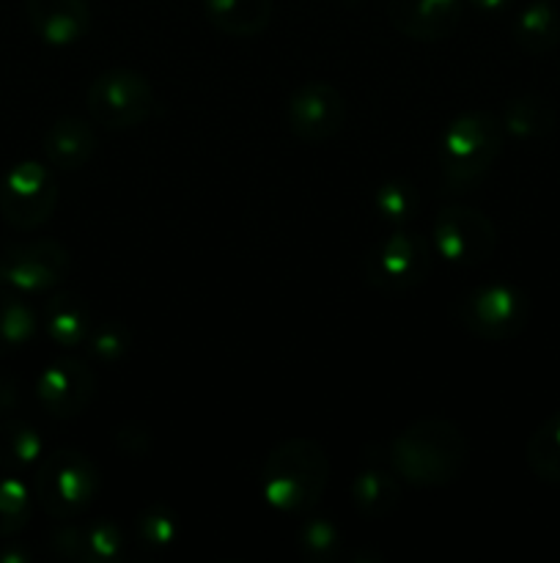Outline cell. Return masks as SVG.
Segmentation results:
<instances>
[{"label": "cell", "instance_id": "1", "mask_svg": "<svg viewBox=\"0 0 560 563\" xmlns=\"http://www.w3.org/2000/svg\"><path fill=\"white\" fill-rule=\"evenodd\" d=\"M470 445L456 423L423 418L401 429L388 445L390 471L412 487H448L464 473Z\"/></svg>", "mask_w": 560, "mask_h": 563}, {"label": "cell", "instance_id": "2", "mask_svg": "<svg viewBox=\"0 0 560 563\" xmlns=\"http://www.w3.org/2000/svg\"><path fill=\"white\" fill-rule=\"evenodd\" d=\"M329 484V456L316 440L289 438L272 445L258 471V489L269 509L307 515Z\"/></svg>", "mask_w": 560, "mask_h": 563}, {"label": "cell", "instance_id": "3", "mask_svg": "<svg viewBox=\"0 0 560 563\" xmlns=\"http://www.w3.org/2000/svg\"><path fill=\"white\" fill-rule=\"evenodd\" d=\"M503 124L489 110L461 113L445 126L437 165L445 196H461L486 179L503 154Z\"/></svg>", "mask_w": 560, "mask_h": 563}, {"label": "cell", "instance_id": "4", "mask_svg": "<svg viewBox=\"0 0 560 563\" xmlns=\"http://www.w3.org/2000/svg\"><path fill=\"white\" fill-rule=\"evenodd\" d=\"M102 487L99 467L88 454L77 449H58L44 454L33 471V500L53 520L80 517Z\"/></svg>", "mask_w": 560, "mask_h": 563}, {"label": "cell", "instance_id": "5", "mask_svg": "<svg viewBox=\"0 0 560 563\" xmlns=\"http://www.w3.org/2000/svg\"><path fill=\"white\" fill-rule=\"evenodd\" d=\"M530 302L514 284H481L461 295L453 306V322L483 341H511L527 328Z\"/></svg>", "mask_w": 560, "mask_h": 563}, {"label": "cell", "instance_id": "6", "mask_svg": "<svg viewBox=\"0 0 560 563\" xmlns=\"http://www.w3.org/2000/svg\"><path fill=\"white\" fill-rule=\"evenodd\" d=\"M434 247L432 240L415 231L395 229L366 253V280L382 295L412 291L432 275Z\"/></svg>", "mask_w": 560, "mask_h": 563}, {"label": "cell", "instance_id": "7", "mask_svg": "<svg viewBox=\"0 0 560 563\" xmlns=\"http://www.w3.org/2000/svg\"><path fill=\"white\" fill-rule=\"evenodd\" d=\"M86 110L104 130H135L154 113V88L143 71L108 69L91 80Z\"/></svg>", "mask_w": 560, "mask_h": 563}, {"label": "cell", "instance_id": "8", "mask_svg": "<svg viewBox=\"0 0 560 563\" xmlns=\"http://www.w3.org/2000/svg\"><path fill=\"white\" fill-rule=\"evenodd\" d=\"M60 190L53 168L38 159L11 165L0 179V218L16 231H36L53 220Z\"/></svg>", "mask_w": 560, "mask_h": 563}, {"label": "cell", "instance_id": "9", "mask_svg": "<svg viewBox=\"0 0 560 563\" xmlns=\"http://www.w3.org/2000/svg\"><path fill=\"white\" fill-rule=\"evenodd\" d=\"M69 269V247L49 236L0 245V289L5 291L44 295L58 289Z\"/></svg>", "mask_w": 560, "mask_h": 563}, {"label": "cell", "instance_id": "10", "mask_svg": "<svg viewBox=\"0 0 560 563\" xmlns=\"http://www.w3.org/2000/svg\"><path fill=\"white\" fill-rule=\"evenodd\" d=\"M432 247L443 262L456 267H478L497 251V229L481 209L450 203L434 218Z\"/></svg>", "mask_w": 560, "mask_h": 563}, {"label": "cell", "instance_id": "11", "mask_svg": "<svg viewBox=\"0 0 560 563\" xmlns=\"http://www.w3.org/2000/svg\"><path fill=\"white\" fill-rule=\"evenodd\" d=\"M285 124L302 143H324L346 124V99L333 82L307 80L285 102Z\"/></svg>", "mask_w": 560, "mask_h": 563}, {"label": "cell", "instance_id": "12", "mask_svg": "<svg viewBox=\"0 0 560 563\" xmlns=\"http://www.w3.org/2000/svg\"><path fill=\"white\" fill-rule=\"evenodd\" d=\"M97 374L80 357H58L36 379V399L49 418L71 421L91 407Z\"/></svg>", "mask_w": 560, "mask_h": 563}, {"label": "cell", "instance_id": "13", "mask_svg": "<svg viewBox=\"0 0 560 563\" xmlns=\"http://www.w3.org/2000/svg\"><path fill=\"white\" fill-rule=\"evenodd\" d=\"M461 0H390L388 20L401 36L412 42H443L459 27Z\"/></svg>", "mask_w": 560, "mask_h": 563}, {"label": "cell", "instance_id": "14", "mask_svg": "<svg viewBox=\"0 0 560 563\" xmlns=\"http://www.w3.org/2000/svg\"><path fill=\"white\" fill-rule=\"evenodd\" d=\"M33 33L49 47H69L86 38L91 27L88 0H25Z\"/></svg>", "mask_w": 560, "mask_h": 563}, {"label": "cell", "instance_id": "15", "mask_svg": "<svg viewBox=\"0 0 560 563\" xmlns=\"http://www.w3.org/2000/svg\"><path fill=\"white\" fill-rule=\"evenodd\" d=\"M97 143L91 121L80 115H60L44 132L42 152L55 170H77L88 165L97 152Z\"/></svg>", "mask_w": 560, "mask_h": 563}, {"label": "cell", "instance_id": "16", "mask_svg": "<svg viewBox=\"0 0 560 563\" xmlns=\"http://www.w3.org/2000/svg\"><path fill=\"white\" fill-rule=\"evenodd\" d=\"M38 322H42L47 339L53 344L64 346V350L82 346L93 330L91 308L75 291H55V295H49L44 300Z\"/></svg>", "mask_w": 560, "mask_h": 563}, {"label": "cell", "instance_id": "17", "mask_svg": "<svg viewBox=\"0 0 560 563\" xmlns=\"http://www.w3.org/2000/svg\"><path fill=\"white\" fill-rule=\"evenodd\" d=\"M214 31L236 38L261 36L272 22V0H203Z\"/></svg>", "mask_w": 560, "mask_h": 563}, {"label": "cell", "instance_id": "18", "mask_svg": "<svg viewBox=\"0 0 560 563\" xmlns=\"http://www.w3.org/2000/svg\"><path fill=\"white\" fill-rule=\"evenodd\" d=\"M401 500V484L393 471L362 467L351 478V506L366 520H382L395 511Z\"/></svg>", "mask_w": 560, "mask_h": 563}, {"label": "cell", "instance_id": "19", "mask_svg": "<svg viewBox=\"0 0 560 563\" xmlns=\"http://www.w3.org/2000/svg\"><path fill=\"white\" fill-rule=\"evenodd\" d=\"M500 124H503L505 135L516 137V141H538L555 130V108L541 93H516L514 99L505 102Z\"/></svg>", "mask_w": 560, "mask_h": 563}, {"label": "cell", "instance_id": "20", "mask_svg": "<svg viewBox=\"0 0 560 563\" xmlns=\"http://www.w3.org/2000/svg\"><path fill=\"white\" fill-rule=\"evenodd\" d=\"M514 42L527 55H547L560 44V14L549 0H533L516 14Z\"/></svg>", "mask_w": 560, "mask_h": 563}, {"label": "cell", "instance_id": "21", "mask_svg": "<svg viewBox=\"0 0 560 563\" xmlns=\"http://www.w3.org/2000/svg\"><path fill=\"white\" fill-rule=\"evenodd\" d=\"M44 460V440L27 421L11 418L0 423V473L22 476L27 471H36Z\"/></svg>", "mask_w": 560, "mask_h": 563}, {"label": "cell", "instance_id": "22", "mask_svg": "<svg viewBox=\"0 0 560 563\" xmlns=\"http://www.w3.org/2000/svg\"><path fill=\"white\" fill-rule=\"evenodd\" d=\"M38 313L33 311L25 295L0 289V357L22 350L31 344L33 335L38 333Z\"/></svg>", "mask_w": 560, "mask_h": 563}, {"label": "cell", "instance_id": "23", "mask_svg": "<svg viewBox=\"0 0 560 563\" xmlns=\"http://www.w3.org/2000/svg\"><path fill=\"white\" fill-rule=\"evenodd\" d=\"M525 462L538 482L560 487V412L538 423L525 445Z\"/></svg>", "mask_w": 560, "mask_h": 563}, {"label": "cell", "instance_id": "24", "mask_svg": "<svg viewBox=\"0 0 560 563\" xmlns=\"http://www.w3.org/2000/svg\"><path fill=\"white\" fill-rule=\"evenodd\" d=\"M421 207V198H417V187L410 185L404 179H388L377 187L373 192V212L382 223L395 225L401 229L404 223H410L417 214Z\"/></svg>", "mask_w": 560, "mask_h": 563}, {"label": "cell", "instance_id": "25", "mask_svg": "<svg viewBox=\"0 0 560 563\" xmlns=\"http://www.w3.org/2000/svg\"><path fill=\"white\" fill-rule=\"evenodd\" d=\"M33 493L20 476L0 473V539H11L31 522Z\"/></svg>", "mask_w": 560, "mask_h": 563}, {"label": "cell", "instance_id": "26", "mask_svg": "<svg viewBox=\"0 0 560 563\" xmlns=\"http://www.w3.org/2000/svg\"><path fill=\"white\" fill-rule=\"evenodd\" d=\"M82 563H113L126 553L124 533L115 522H82Z\"/></svg>", "mask_w": 560, "mask_h": 563}, {"label": "cell", "instance_id": "27", "mask_svg": "<svg viewBox=\"0 0 560 563\" xmlns=\"http://www.w3.org/2000/svg\"><path fill=\"white\" fill-rule=\"evenodd\" d=\"M300 553L313 563H329L340 555V531L327 517H311L300 528Z\"/></svg>", "mask_w": 560, "mask_h": 563}, {"label": "cell", "instance_id": "28", "mask_svg": "<svg viewBox=\"0 0 560 563\" xmlns=\"http://www.w3.org/2000/svg\"><path fill=\"white\" fill-rule=\"evenodd\" d=\"M86 344H88V352H91L93 361H99L102 366H115V363L124 361L126 352H130L132 335L124 324L108 322V324H102V328L91 330V335H88Z\"/></svg>", "mask_w": 560, "mask_h": 563}, {"label": "cell", "instance_id": "29", "mask_svg": "<svg viewBox=\"0 0 560 563\" xmlns=\"http://www.w3.org/2000/svg\"><path fill=\"white\" fill-rule=\"evenodd\" d=\"M135 531H137V542H141L143 548L163 550L176 542L179 522H176L173 511L163 509V506H152V509H146L141 517H137Z\"/></svg>", "mask_w": 560, "mask_h": 563}, {"label": "cell", "instance_id": "30", "mask_svg": "<svg viewBox=\"0 0 560 563\" xmlns=\"http://www.w3.org/2000/svg\"><path fill=\"white\" fill-rule=\"evenodd\" d=\"M115 449L124 456H146L152 451V434H148V429L126 423V427L115 429Z\"/></svg>", "mask_w": 560, "mask_h": 563}, {"label": "cell", "instance_id": "31", "mask_svg": "<svg viewBox=\"0 0 560 563\" xmlns=\"http://www.w3.org/2000/svg\"><path fill=\"white\" fill-rule=\"evenodd\" d=\"M16 405H20V383L14 377L0 374V416L16 410Z\"/></svg>", "mask_w": 560, "mask_h": 563}, {"label": "cell", "instance_id": "32", "mask_svg": "<svg viewBox=\"0 0 560 563\" xmlns=\"http://www.w3.org/2000/svg\"><path fill=\"white\" fill-rule=\"evenodd\" d=\"M478 11L483 14H497V11H505L511 5V0H470Z\"/></svg>", "mask_w": 560, "mask_h": 563}, {"label": "cell", "instance_id": "33", "mask_svg": "<svg viewBox=\"0 0 560 563\" xmlns=\"http://www.w3.org/2000/svg\"><path fill=\"white\" fill-rule=\"evenodd\" d=\"M31 555L20 553V550H11V553H0V563H27Z\"/></svg>", "mask_w": 560, "mask_h": 563}]
</instances>
